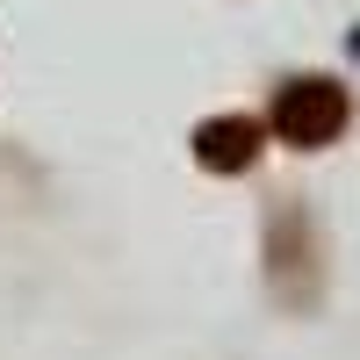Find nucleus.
Masks as SVG:
<instances>
[{
	"label": "nucleus",
	"instance_id": "nucleus-1",
	"mask_svg": "<svg viewBox=\"0 0 360 360\" xmlns=\"http://www.w3.org/2000/svg\"><path fill=\"white\" fill-rule=\"evenodd\" d=\"M259 259H266V295H274L288 317H317V310H324V288H332V252H324V224H317L310 202L281 195L274 209H266Z\"/></svg>",
	"mask_w": 360,
	"mask_h": 360
},
{
	"label": "nucleus",
	"instance_id": "nucleus-2",
	"mask_svg": "<svg viewBox=\"0 0 360 360\" xmlns=\"http://www.w3.org/2000/svg\"><path fill=\"white\" fill-rule=\"evenodd\" d=\"M353 123V94L332 79V72H295L274 86V108H266V130L295 152H324L339 144V130Z\"/></svg>",
	"mask_w": 360,
	"mask_h": 360
},
{
	"label": "nucleus",
	"instance_id": "nucleus-3",
	"mask_svg": "<svg viewBox=\"0 0 360 360\" xmlns=\"http://www.w3.org/2000/svg\"><path fill=\"white\" fill-rule=\"evenodd\" d=\"M195 166L202 173H252L259 166V152H266V123L259 115H209V123H195Z\"/></svg>",
	"mask_w": 360,
	"mask_h": 360
}]
</instances>
